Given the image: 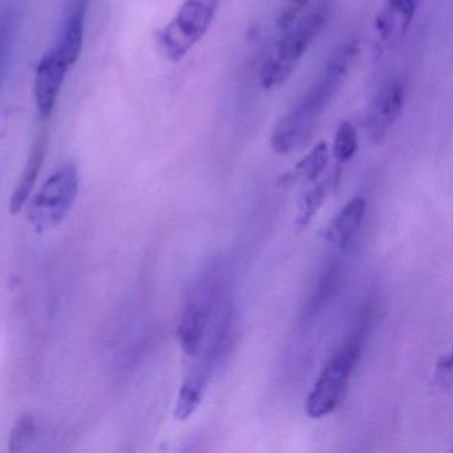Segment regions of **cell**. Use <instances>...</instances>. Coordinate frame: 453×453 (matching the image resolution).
Masks as SVG:
<instances>
[{
    "label": "cell",
    "mask_w": 453,
    "mask_h": 453,
    "mask_svg": "<svg viewBox=\"0 0 453 453\" xmlns=\"http://www.w3.org/2000/svg\"><path fill=\"white\" fill-rule=\"evenodd\" d=\"M357 55V42L343 44L298 104L278 121L272 134V147L278 155H288L311 136L320 116L343 86Z\"/></svg>",
    "instance_id": "obj_1"
},
{
    "label": "cell",
    "mask_w": 453,
    "mask_h": 453,
    "mask_svg": "<svg viewBox=\"0 0 453 453\" xmlns=\"http://www.w3.org/2000/svg\"><path fill=\"white\" fill-rule=\"evenodd\" d=\"M219 0H184L176 17L157 35V46L166 59H182L203 39L216 15Z\"/></svg>",
    "instance_id": "obj_2"
},
{
    "label": "cell",
    "mask_w": 453,
    "mask_h": 453,
    "mask_svg": "<svg viewBox=\"0 0 453 453\" xmlns=\"http://www.w3.org/2000/svg\"><path fill=\"white\" fill-rule=\"evenodd\" d=\"M360 338L347 342L323 368L317 384L306 399V413L311 418H322L333 412L346 391L349 376L360 355Z\"/></svg>",
    "instance_id": "obj_3"
},
{
    "label": "cell",
    "mask_w": 453,
    "mask_h": 453,
    "mask_svg": "<svg viewBox=\"0 0 453 453\" xmlns=\"http://www.w3.org/2000/svg\"><path fill=\"white\" fill-rule=\"evenodd\" d=\"M78 168L67 165L52 174L34 197L30 219L38 232H46L59 225L67 216L79 192Z\"/></svg>",
    "instance_id": "obj_4"
},
{
    "label": "cell",
    "mask_w": 453,
    "mask_h": 453,
    "mask_svg": "<svg viewBox=\"0 0 453 453\" xmlns=\"http://www.w3.org/2000/svg\"><path fill=\"white\" fill-rule=\"evenodd\" d=\"M405 87L402 78H392L380 87L373 97L365 119L367 134L373 144L383 142L399 119L405 102Z\"/></svg>",
    "instance_id": "obj_5"
},
{
    "label": "cell",
    "mask_w": 453,
    "mask_h": 453,
    "mask_svg": "<svg viewBox=\"0 0 453 453\" xmlns=\"http://www.w3.org/2000/svg\"><path fill=\"white\" fill-rule=\"evenodd\" d=\"M213 296V286L208 282L203 283L193 294L192 299L182 312L177 335L182 349L189 357H195L203 343L211 317Z\"/></svg>",
    "instance_id": "obj_6"
},
{
    "label": "cell",
    "mask_w": 453,
    "mask_h": 453,
    "mask_svg": "<svg viewBox=\"0 0 453 453\" xmlns=\"http://www.w3.org/2000/svg\"><path fill=\"white\" fill-rule=\"evenodd\" d=\"M326 17H327V12L325 7H318L298 22L291 23L278 42L275 59L294 70L311 46L314 39L325 27Z\"/></svg>",
    "instance_id": "obj_7"
},
{
    "label": "cell",
    "mask_w": 453,
    "mask_h": 453,
    "mask_svg": "<svg viewBox=\"0 0 453 453\" xmlns=\"http://www.w3.org/2000/svg\"><path fill=\"white\" fill-rule=\"evenodd\" d=\"M70 70L67 63L55 50L47 52L39 62L34 81V94L42 118L47 119L52 115L65 75Z\"/></svg>",
    "instance_id": "obj_8"
},
{
    "label": "cell",
    "mask_w": 453,
    "mask_h": 453,
    "mask_svg": "<svg viewBox=\"0 0 453 453\" xmlns=\"http://www.w3.org/2000/svg\"><path fill=\"white\" fill-rule=\"evenodd\" d=\"M88 0H68L55 51L73 68L81 54Z\"/></svg>",
    "instance_id": "obj_9"
},
{
    "label": "cell",
    "mask_w": 453,
    "mask_h": 453,
    "mask_svg": "<svg viewBox=\"0 0 453 453\" xmlns=\"http://www.w3.org/2000/svg\"><path fill=\"white\" fill-rule=\"evenodd\" d=\"M46 150L47 134L42 131L36 137L33 148H31L25 171H23L19 181H18L14 193H12V200H10V213H19L23 205L27 203L28 197H30L31 192L35 187L39 173H41L42 165H43L44 158H46Z\"/></svg>",
    "instance_id": "obj_10"
},
{
    "label": "cell",
    "mask_w": 453,
    "mask_h": 453,
    "mask_svg": "<svg viewBox=\"0 0 453 453\" xmlns=\"http://www.w3.org/2000/svg\"><path fill=\"white\" fill-rule=\"evenodd\" d=\"M416 6L418 0H387L376 18V30L381 41L389 42L395 36L405 35L415 17Z\"/></svg>",
    "instance_id": "obj_11"
},
{
    "label": "cell",
    "mask_w": 453,
    "mask_h": 453,
    "mask_svg": "<svg viewBox=\"0 0 453 453\" xmlns=\"http://www.w3.org/2000/svg\"><path fill=\"white\" fill-rule=\"evenodd\" d=\"M365 211V201L363 197H354L342 208L331 221L326 232V240L339 249H344L352 240L360 225Z\"/></svg>",
    "instance_id": "obj_12"
},
{
    "label": "cell",
    "mask_w": 453,
    "mask_h": 453,
    "mask_svg": "<svg viewBox=\"0 0 453 453\" xmlns=\"http://www.w3.org/2000/svg\"><path fill=\"white\" fill-rule=\"evenodd\" d=\"M20 14V7L15 2H9L0 7V84L4 83L12 62L22 20Z\"/></svg>",
    "instance_id": "obj_13"
},
{
    "label": "cell",
    "mask_w": 453,
    "mask_h": 453,
    "mask_svg": "<svg viewBox=\"0 0 453 453\" xmlns=\"http://www.w3.org/2000/svg\"><path fill=\"white\" fill-rule=\"evenodd\" d=\"M328 163V148L325 142H319L306 157L296 164L294 171L280 177L282 187H291L298 181L314 182L325 171Z\"/></svg>",
    "instance_id": "obj_14"
},
{
    "label": "cell",
    "mask_w": 453,
    "mask_h": 453,
    "mask_svg": "<svg viewBox=\"0 0 453 453\" xmlns=\"http://www.w3.org/2000/svg\"><path fill=\"white\" fill-rule=\"evenodd\" d=\"M206 384V372L203 370H196L185 379L179 397H177L174 418L185 421L195 413L203 399V388Z\"/></svg>",
    "instance_id": "obj_15"
},
{
    "label": "cell",
    "mask_w": 453,
    "mask_h": 453,
    "mask_svg": "<svg viewBox=\"0 0 453 453\" xmlns=\"http://www.w3.org/2000/svg\"><path fill=\"white\" fill-rule=\"evenodd\" d=\"M331 182L333 179H328L327 181L320 182L315 185L311 189L307 190L298 205V216H296V227L298 230H304L309 226L311 222L312 217L318 213L320 206L325 203L326 197H327L328 190H330Z\"/></svg>",
    "instance_id": "obj_16"
},
{
    "label": "cell",
    "mask_w": 453,
    "mask_h": 453,
    "mask_svg": "<svg viewBox=\"0 0 453 453\" xmlns=\"http://www.w3.org/2000/svg\"><path fill=\"white\" fill-rule=\"evenodd\" d=\"M359 147V139L355 127L349 121H344L339 126L334 139L333 153L339 163H346L354 157Z\"/></svg>",
    "instance_id": "obj_17"
},
{
    "label": "cell",
    "mask_w": 453,
    "mask_h": 453,
    "mask_svg": "<svg viewBox=\"0 0 453 453\" xmlns=\"http://www.w3.org/2000/svg\"><path fill=\"white\" fill-rule=\"evenodd\" d=\"M293 71V68L288 67V65L272 58L262 65L261 86L265 89L278 88L288 81Z\"/></svg>",
    "instance_id": "obj_18"
},
{
    "label": "cell",
    "mask_w": 453,
    "mask_h": 453,
    "mask_svg": "<svg viewBox=\"0 0 453 453\" xmlns=\"http://www.w3.org/2000/svg\"><path fill=\"white\" fill-rule=\"evenodd\" d=\"M34 432H35V423L28 415L20 416L19 420L15 423L14 428L12 429V436H10V450L12 452H20L26 449L33 439Z\"/></svg>",
    "instance_id": "obj_19"
},
{
    "label": "cell",
    "mask_w": 453,
    "mask_h": 453,
    "mask_svg": "<svg viewBox=\"0 0 453 453\" xmlns=\"http://www.w3.org/2000/svg\"><path fill=\"white\" fill-rule=\"evenodd\" d=\"M436 380L441 388L449 391L452 387V359L450 354L442 355L437 362Z\"/></svg>",
    "instance_id": "obj_20"
}]
</instances>
